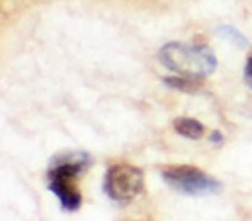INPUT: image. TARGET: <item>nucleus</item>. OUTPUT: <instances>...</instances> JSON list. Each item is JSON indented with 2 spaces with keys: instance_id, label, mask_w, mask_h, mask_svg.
Instances as JSON below:
<instances>
[{
  "instance_id": "f257e3e1",
  "label": "nucleus",
  "mask_w": 252,
  "mask_h": 221,
  "mask_svg": "<svg viewBox=\"0 0 252 221\" xmlns=\"http://www.w3.org/2000/svg\"><path fill=\"white\" fill-rule=\"evenodd\" d=\"M159 60L169 71L189 78H205L217 68V60L210 48L185 43L164 44L159 50Z\"/></svg>"
},
{
  "instance_id": "f03ea898",
  "label": "nucleus",
  "mask_w": 252,
  "mask_h": 221,
  "mask_svg": "<svg viewBox=\"0 0 252 221\" xmlns=\"http://www.w3.org/2000/svg\"><path fill=\"white\" fill-rule=\"evenodd\" d=\"M90 157L85 154H67L62 161L57 159L50 170V189L59 196L60 204L67 211L81 205V195L76 189V177L89 166Z\"/></svg>"
},
{
  "instance_id": "7ed1b4c3",
  "label": "nucleus",
  "mask_w": 252,
  "mask_h": 221,
  "mask_svg": "<svg viewBox=\"0 0 252 221\" xmlns=\"http://www.w3.org/2000/svg\"><path fill=\"white\" fill-rule=\"evenodd\" d=\"M162 179L175 191L189 196L215 195L222 189V184L217 179L199 170L198 166L190 165H173L162 168Z\"/></svg>"
},
{
  "instance_id": "20e7f679",
  "label": "nucleus",
  "mask_w": 252,
  "mask_h": 221,
  "mask_svg": "<svg viewBox=\"0 0 252 221\" xmlns=\"http://www.w3.org/2000/svg\"><path fill=\"white\" fill-rule=\"evenodd\" d=\"M145 189V174L141 168L129 163L111 165L104 177V191L115 202L127 204Z\"/></svg>"
},
{
  "instance_id": "39448f33",
  "label": "nucleus",
  "mask_w": 252,
  "mask_h": 221,
  "mask_svg": "<svg viewBox=\"0 0 252 221\" xmlns=\"http://www.w3.org/2000/svg\"><path fill=\"white\" fill-rule=\"evenodd\" d=\"M173 128L178 135L189 138V140H199L205 135V126L199 120L190 119V117H178L173 122Z\"/></svg>"
},
{
  "instance_id": "423d86ee",
  "label": "nucleus",
  "mask_w": 252,
  "mask_h": 221,
  "mask_svg": "<svg viewBox=\"0 0 252 221\" xmlns=\"http://www.w3.org/2000/svg\"><path fill=\"white\" fill-rule=\"evenodd\" d=\"M164 83L168 87H171V89H177V90H182V92H198L199 89H201V85H199L198 81H196V78H189V76H171V78H166L164 80Z\"/></svg>"
},
{
  "instance_id": "0eeeda50",
  "label": "nucleus",
  "mask_w": 252,
  "mask_h": 221,
  "mask_svg": "<svg viewBox=\"0 0 252 221\" xmlns=\"http://www.w3.org/2000/svg\"><path fill=\"white\" fill-rule=\"evenodd\" d=\"M220 32H222L224 36H227V37L231 39V41H236V43H238L242 48L247 46V39L240 34V32H236L235 29H231V27H222V30H220Z\"/></svg>"
},
{
  "instance_id": "6e6552de",
  "label": "nucleus",
  "mask_w": 252,
  "mask_h": 221,
  "mask_svg": "<svg viewBox=\"0 0 252 221\" xmlns=\"http://www.w3.org/2000/svg\"><path fill=\"white\" fill-rule=\"evenodd\" d=\"M244 76H245V83L252 89V53L247 57V62H245Z\"/></svg>"
},
{
  "instance_id": "1a4fd4ad",
  "label": "nucleus",
  "mask_w": 252,
  "mask_h": 221,
  "mask_svg": "<svg viewBox=\"0 0 252 221\" xmlns=\"http://www.w3.org/2000/svg\"><path fill=\"white\" fill-rule=\"evenodd\" d=\"M210 140L214 142V144H220V142H222V135H220L219 131H214L210 136Z\"/></svg>"
}]
</instances>
